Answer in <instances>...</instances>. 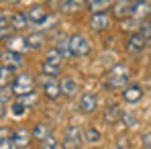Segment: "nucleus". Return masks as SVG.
<instances>
[{"instance_id": "1", "label": "nucleus", "mask_w": 151, "mask_h": 149, "mask_svg": "<svg viewBox=\"0 0 151 149\" xmlns=\"http://www.w3.org/2000/svg\"><path fill=\"white\" fill-rule=\"evenodd\" d=\"M131 80V70L125 63H114L106 72V88L110 90H123Z\"/></svg>"}, {"instance_id": "11", "label": "nucleus", "mask_w": 151, "mask_h": 149, "mask_svg": "<svg viewBox=\"0 0 151 149\" xmlns=\"http://www.w3.org/2000/svg\"><path fill=\"white\" fill-rule=\"evenodd\" d=\"M4 43H6V49H12V51H19V53H25L29 51V43H27V37H23L21 33H10L6 39H4Z\"/></svg>"}, {"instance_id": "31", "label": "nucleus", "mask_w": 151, "mask_h": 149, "mask_svg": "<svg viewBox=\"0 0 151 149\" xmlns=\"http://www.w3.org/2000/svg\"><path fill=\"white\" fill-rule=\"evenodd\" d=\"M121 121L127 123V127H135V125H137V119H135L133 114H129V112H123V114H121Z\"/></svg>"}, {"instance_id": "7", "label": "nucleus", "mask_w": 151, "mask_h": 149, "mask_svg": "<svg viewBox=\"0 0 151 149\" xmlns=\"http://www.w3.org/2000/svg\"><path fill=\"white\" fill-rule=\"evenodd\" d=\"M82 141H84L82 129H80L78 125H70V127L65 129V137H63V143H61V145L68 147V149H74V147H80Z\"/></svg>"}, {"instance_id": "29", "label": "nucleus", "mask_w": 151, "mask_h": 149, "mask_svg": "<svg viewBox=\"0 0 151 149\" xmlns=\"http://www.w3.org/2000/svg\"><path fill=\"white\" fill-rule=\"evenodd\" d=\"M41 147L43 149H59V147H63L59 141H55L53 139V135H49V137H45L43 141H41Z\"/></svg>"}, {"instance_id": "12", "label": "nucleus", "mask_w": 151, "mask_h": 149, "mask_svg": "<svg viewBox=\"0 0 151 149\" xmlns=\"http://www.w3.org/2000/svg\"><path fill=\"white\" fill-rule=\"evenodd\" d=\"M149 14H151V4L147 0H137V2H133V8H131V19H133V21L143 23V19H147Z\"/></svg>"}, {"instance_id": "37", "label": "nucleus", "mask_w": 151, "mask_h": 149, "mask_svg": "<svg viewBox=\"0 0 151 149\" xmlns=\"http://www.w3.org/2000/svg\"><path fill=\"white\" fill-rule=\"evenodd\" d=\"M149 27H151V23H149Z\"/></svg>"}, {"instance_id": "27", "label": "nucleus", "mask_w": 151, "mask_h": 149, "mask_svg": "<svg viewBox=\"0 0 151 149\" xmlns=\"http://www.w3.org/2000/svg\"><path fill=\"white\" fill-rule=\"evenodd\" d=\"M55 49L59 51L63 57H68L70 55V37H59L57 43H55Z\"/></svg>"}, {"instance_id": "22", "label": "nucleus", "mask_w": 151, "mask_h": 149, "mask_svg": "<svg viewBox=\"0 0 151 149\" xmlns=\"http://www.w3.org/2000/svg\"><path fill=\"white\" fill-rule=\"evenodd\" d=\"M31 133H33V137H35L37 141H43L45 137H49V135H51V125L49 123H37V125H35V129H33Z\"/></svg>"}, {"instance_id": "36", "label": "nucleus", "mask_w": 151, "mask_h": 149, "mask_svg": "<svg viewBox=\"0 0 151 149\" xmlns=\"http://www.w3.org/2000/svg\"><path fill=\"white\" fill-rule=\"evenodd\" d=\"M149 76H151V66H149Z\"/></svg>"}, {"instance_id": "6", "label": "nucleus", "mask_w": 151, "mask_h": 149, "mask_svg": "<svg viewBox=\"0 0 151 149\" xmlns=\"http://www.w3.org/2000/svg\"><path fill=\"white\" fill-rule=\"evenodd\" d=\"M27 19H29V23L35 27H41L43 23H47L51 17L49 12H47V8L45 6H41V4H35V6H31V8H27Z\"/></svg>"}, {"instance_id": "15", "label": "nucleus", "mask_w": 151, "mask_h": 149, "mask_svg": "<svg viewBox=\"0 0 151 149\" xmlns=\"http://www.w3.org/2000/svg\"><path fill=\"white\" fill-rule=\"evenodd\" d=\"M8 25H10V29H12L14 33H23L31 23H29V19H27L25 12H14V14L8 17Z\"/></svg>"}, {"instance_id": "9", "label": "nucleus", "mask_w": 151, "mask_h": 149, "mask_svg": "<svg viewBox=\"0 0 151 149\" xmlns=\"http://www.w3.org/2000/svg\"><path fill=\"white\" fill-rule=\"evenodd\" d=\"M31 137H33V133L31 131H27L25 127H21V129H17V131H12L10 133V143H12V149H25L31 145Z\"/></svg>"}, {"instance_id": "5", "label": "nucleus", "mask_w": 151, "mask_h": 149, "mask_svg": "<svg viewBox=\"0 0 151 149\" xmlns=\"http://www.w3.org/2000/svg\"><path fill=\"white\" fill-rule=\"evenodd\" d=\"M90 53V41L84 35H72L70 37V55L72 57H86Z\"/></svg>"}, {"instance_id": "13", "label": "nucleus", "mask_w": 151, "mask_h": 149, "mask_svg": "<svg viewBox=\"0 0 151 149\" xmlns=\"http://www.w3.org/2000/svg\"><path fill=\"white\" fill-rule=\"evenodd\" d=\"M145 45H147V39H145L143 33L139 31V33H135V35L129 37V41H127V51H129L131 55H139L141 51L145 49Z\"/></svg>"}, {"instance_id": "24", "label": "nucleus", "mask_w": 151, "mask_h": 149, "mask_svg": "<svg viewBox=\"0 0 151 149\" xmlns=\"http://www.w3.org/2000/svg\"><path fill=\"white\" fill-rule=\"evenodd\" d=\"M27 43H29V49H41L45 45V35L43 33H33L27 37Z\"/></svg>"}, {"instance_id": "3", "label": "nucleus", "mask_w": 151, "mask_h": 149, "mask_svg": "<svg viewBox=\"0 0 151 149\" xmlns=\"http://www.w3.org/2000/svg\"><path fill=\"white\" fill-rule=\"evenodd\" d=\"M63 55L59 53V51L55 49H49L45 53V59H43V63H41V70H43V74H49V76H57L61 72V63H63Z\"/></svg>"}, {"instance_id": "4", "label": "nucleus", "mask_w": 151, "mask_h": 149, "mask_svg": "<svg viewBox=\"0 0 151 149\" xmlns=\"http://www.w3.org/2000/svg\"><path fill=\"white\" fill-rule=\"evenodd\" d=\"M39 84L43 86V94L49 100H57L63 92H61V82L55 80V76L43 74V78H39Z\"/></svg>"}, {"instance_id": "25", "label": "nucleus", "mask_w": 151, "mask_h": 149, "mask_svg": "<svg viewBox=\"0 0 151 149\" xmlns=\"http://www.w3.org/2000/svg\"><path fill=\"white\" fill-rule=\"evenodd\" d=\"M114 0H86V6L92 10V12H98V10H106L108 6H112Z\"/></svg>"}, {"instance_id": "34", "label": "nucleus", "mask_w": 151, "mask_h": 149, "mask_svg": "<svg viewBox=\"0 0 151 149\" xmlns=\"http://www.w3.org/2000/svg\"><path fill=\"white\" fill-rule=\"evenodd\" d=\"M143 147L151 149V133H145V135H143Z\"/></svg>"}, {"instance_id": "19", "label": "nucleus", "mask_w": 151, "mask_h": 149, "mask_svg": "<svg viewBox=\"0 0 151 149\" xmlns=\"http://www.w3.org/2000/svg\"><path fill=\"white\" fill-rule=\"evenodd\" d=\"M82 137H84V141L90 143V145H96V143L102 141V133L98 129H94V127H88L86 131H82Z\"/></svg>"}, {"instance_id": "21", "label": "nucleus", "mask_w": 151, "mask_h": 149, "mask_svg": "<svg viewBox=\"0 0 151 149\" xmlns=\"http://www.w3.org/2000/svg\"><path fill=\"white\" fill-rule=\"evenodd\" d=\"M61 92H63L65 96H76V92H78V82H76L72 76H65V78L61 80Z\"/></svg>"}, {"instance_id": "16", "label": "nucleus", "mask_w": 151, "mask_h": 149, "mask_svg": "<svg viewBox=\"0 0 151 149\" xmlns=\"http://www.w3.org/2000/svg\"><path fill=\"white\" fill-rule=\"evenodd\" d=\"M123 98H125V102H129V104H135V102H139V100L143 98V88H141L139 84H131V86H125V88H123Z\"/></svg>"}, {"instance_id": "35", "label": "nucleus", "mask_w": 151, "mask_h": 149, "mask_svg": "<svg viewBox=\"0 0 151 149\" xmlns=\"http://www.w3.org/2000/svg\"><path fill=\"white\" fill-rule=\"evenodd\" d=\"M4 2H8V4H19L21 0H4Z\"/></svg>"}, {"instance_id": "14", "label": "nucleus", "mask_w": 151, "mask_h": 149, "mask_svg": "<svg viewBox=\"0 0 151 149\" xmlns=\"http://www.w3.org/2000/svg\"><path fill=\"white\" fill-rule=\"evenodd\" d=\"M131 8H133V2H131V0L112 2V14H114V19H119V21H125V19L131 17Z\"/></svg>"}, {"instance_id": "10", "label": "nucleus", "mask_w": 151, "mask_h": 149, "mask_svg": "<svg viewBox=\"0 0 151 149\" xmlns=\"http://www.w3.org/2000/svg\"><path fill=\"white\" fill-rule=\"evenodd\" d=\"M0 63H4V66H8L12 70H19V68H23L25 59H23V53H19V51L4 49L0 53Z\"/></svg>"}, {"instance_id": "20", "label": "nucleus", "mask_w": 151, "mask_h": 149, "mask_svg": "<svg viewBox=\"0 0 151 149\" xmlns=\"http://www.w3.org/2000/svg\"><path fill=\"white\" fill-rule=\"evenodd\" d=\"M12 76H14V70H12V68H8V66L0 63V90H4L6 86H10Z\"/></svg>"}, {"instance_id": "18", "label": "nucleus", "mask_w": 151, "mask_h": 149, "mask_svg": "<svg viewBox=\"0 0 151 149\" xmlns=\"http://www.w3.org/2000/svg\"><path fill=\"white\" fill-rule=\"evenodd\" d=\"M86 8V0H65L61 4V12L65 14H72V12H80Z\"/></svg>"}, {"instance_id": "33", "label": "nucleus", "mask_w": 151, "mask_h": 149, "mask_svg": "<svg viewBox=\"0 0 151 149\" xmlns=\"http://www.w3.org/2000/svg\"><path fill=\"white\" fill-rule=\"evenodd\" d=\"M2 27H8V14L4 10H0V29Z\"/></svg>"}, {"instance_id": "32", "label": "nucleus", "mask_w": 151, "mask_h": 149, "mask_svg": "<svg viewBox=\"0 0 151 149\" xmlns=\"http://www.w3.org/2000/svg\"><path fill=\"white\" fill-rule=\"evenodd\" d=\"M6 108H8V102H6V98H2V96H0V119L6 114Z\"/></svg>"}, {"instance_id": "30", "label": "nucleus", "mask_w": 151, "mask_h": 149, "mask_svg": "<svg viewBox=\"0 0 151 149\" xmlns=\"http://www.w3.org/2000/svg\"><path fill=\"white\" fill-rule=\"evenodd\" d=\"M25 112H27V106L21 102V100H17V102L12 104V114H14V117H23Z\"/></svg>"}, {"instance_id": "17", "label": "nucleus", "mask_w": 151, "mask_h": 149, "mask_svg": "<svg viewBox=\"0 0 151 149\" xmlns=\"http://www.w3.org/2000/svg\"><path fill=\"white\" fill-rule=\"evenodd\" d=\"M96 106H98V98H96L94 92H84V94H82V98H80V108H82V112L90 114V112L96 110Z\"/></svg>"}, {"instance_id": "2", "label": "nucleus", "mask_w": 151, "mask_h": 149, "mask_svg": "<svg viewBox=\"0 0 151 149\" xmlns=\"http://www.w3.org/2000/svg\"><path fill=\"white\" fill-rule=\"evenodd\" d=\"M35 86H37V80L33 78V74L27 72V74H17L14 78H12V86H10V90H12L14 96H23V94L33 92Z\"/></svg>"}, {"instance_id": "8", "label": "nucleus", "mask_w": 151, "mask_h": 149, "mask_svg": "<svg viewBox=\"0 0 151 149\" xmlns=\"http://www.w3.org/2000/svg\"><path fill=\"white\" fill-rule=\"evenodd\" d=\"M112 25V19L104 12V10H98V12H92L90 17V29L96 31V33H102V31H108Z\"/></svg>"}, {"instance_id": "26", "label": "nucleus", "mask_w": 151, "mask_h": 149, "mask_svg": "<svg viewBox=\"0 0 151 149\" xmlns=\"http://www.w3.org/2000/svg\"><path fill=\"white\" fill-rule=\"evenodd\" d=\"M0 149H12V143H10V129H8V127H0Z\"/></svg>"}, {"instance_id": "28", "label": "nucleus", "mask_w": 151, "mask_h": 149, "mask_svg": "<svg viewBox=\"0 0 151 149\" xmlns=\"http://www.w3.org/2000/svg\"><path fill=\"white\" fill-rule=\"evenodd\" d=\"M19 100H21V102L25 104L27 108H31V106H33V104L37 102V92L33 90V92H29V94H23V96H19Z\"/></svg>"}, {"instance_id": "23", "label": "nucleus", "mask_w": 151, "mask_h": 149, "mask_svg": "<svg viewBox=\"0 0 151 149\" xmlns=\"http://www.w3.org/2000/svg\"><path fill=\"white\" fill-rule=\"evenodd\" d=\"M121 108L116 106V104H110V106H106V110H104V121L108 125H114L119 119H121Z\"/></svg>"}]
</instances>
